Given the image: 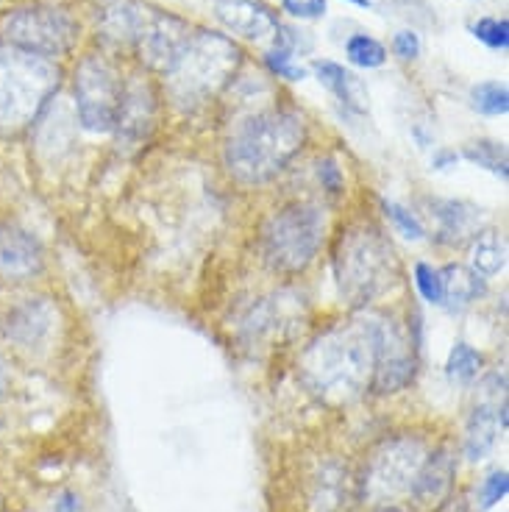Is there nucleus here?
I'll return each mask as SVG.
<instances>
[{
  "label": "nucleus",
  "instance_id": "nucleus-1",
  "mask_svg": "<svg viewBox=\"0 0 509 512\" xmlns=\"http://www.w3.org/2000/svg\"><path fill=\"white\" fill-rule=\"evenodd\" d=\"M373 376V340L365 318L337 323L318 334L301 357V379L323 401L348 404Z\"/></svg>",
  "mask_w": 509,
  "mask_h": 512
},
{
  "label": "nucleus",
  "instance_id": "nucleus-2",
  "mask_svg": "<svg viewBox=\"0 0 509 512\" xmlns=\"http://www.w3.org/2000/svg\"><path fill=\"white\" fill-rule=\"evenodd\" d=\"M304 142V117L290 109H270L234 126L223 159L240 184H268L293 162Z\"/></svg>",
  "mask_w": 509,
  "mask_h": 512
},
{
  "label": "nucleus",
  "instance_id": "nucleus-3",
  "mask_svg": "<svg viewBox=\"0 0 509 512\" xmlns=\"http://www.w3.org/2000/svg\"><path fill=\"white\" fill-rule=\"evenodd\" d=\"M331 265L337 290L345 304L354 309L368 307L370 301L382 298L398 282V256L393 243L370 220H357L340 231Z\"/></svg>",
  "mask_w": 509,
  "mask_h": 512
},
{
  "label": "nucleus",
  "instance_id": "nucleus-4",
  "mask_svg": "<svg viewBox=\"0 0 509 512\" xmlns=\"http://www.w3.org/2000/svg\"><path fill=\"white\" fill-rule=\"evenodd\" d=\"M240 62L242 51L226 34L217 31L190 34L176 62L170 64L167 73H162L167 98L181 112H195L209 101H215L229 87L231 78L237 76Z\"/></svg>",
  "mask_w": 509,
  "mask_h": 512
},
{
  "label": "nucleus",
  "instance_id": "nucleus-5",
  "mask_svg": "<svg viewBox=\"0 0 509 512\" xmlns=\"http://www.w3.org/2000/svg\"><path fill=\"white\" fill-rule=\"evenodd\" d=\"M59 81L56 62L0 42V134H20L34 126L59 95Z\"/></svg>",
  "mask_w": 509,
  "mask_h": 512
},
{
  "label": "nucleus",
  "instance_id": "nucleus-6",
  "mask_svg": "<svg viewBox=\"0 0 509 512\" xmlns=\"http://www.w3.org/2000/svg\"><path fill=\"white\" fill-rule=\"evenodd\" d=\"M81 26L73 14L53 3H23L0 14V42L45 59H62L76 48Z\"/></svg>",
  "mask_w": 509,
  "mask_h": 512
},
{
  "label": "nucleus",
  "instance_id": "nucleus-7",
  "mask_svg": "<svg viewBox=\"0 0 509 512\" xmlns=\"http://www.w3.org/2000/svg\"><path fill=\"white\" fill-rule=\"evenodd\" d=\"M326 215L312 204L279 209L262 229V254L276 273H301L323 245Z\"/></svg>",
  "mask_w": 509,
  "mask_h": 512
},
{
  "label": "nucleus",
  "instance_id": "nucleus-8",
  "mask_svg": "<svg viewBox=\"0 0 509 512\" xmlns=\"http://www.w3.org/2000/svg\"><path fill=\"white\" fill-rule=\"evenodd\" d=\"M426 443L420 437H390L370 451L359 479V499L376 507H390L412 493L418 471L426 460Z\"/></svg>",
  "mask_w": 509,
  "mask_h": 512
},
{
  "label": "nucleus",
  "instance_id": "nucleus-9",
  "mask_svg": "<svg viewBox=\"0 0 509 512\" xmlns=\"http://www.w3.org/2000/svg\"><path fill=\"white\" fill-rule=\"evenodd\" d=\"M120 95H123V78L106 56L90 53L76 64L73 101H76L78 123L87 131L92 134L115 131Z\"/></svg>",
  "mask_w": 509,
  "mask_h": 512
},
{
  "label": "nucleus",
  "instance_id": "nucleus-10",
  "mask_svg": "<svg viewBox=\"0 0 509 512\" xmlns=\"http://www.w3.org/2000/svg\"><path fill=\"white\" fill-rule=\"evenodd\" d=\"M373 340V376L376 393L390 396L404 390L418 371V340L390 315H368Z\"/></svg>",
  "mask_w": 509,
  "mask_h": 512
},
{
  "label": "nucleus",
  "instance_id": "nucleus-11",
  "mask_svg": "<svg viewBox=\"0 0 509 512\" xmlns=\"http://www.w3.org/2000/svg\"><path fill=\"white\" fill-rule=\"evenodd\" d=\"M190 34V23H184L181 17L151 9V17H148V23L142 28L134 48L140 51V59L145 67H151L156 73H167L170 64L176 62L181 48L187 45Z\"/></svg>",
  "mask_w": 509,
  "mask_h": 512
},
{
  "label": "nucleus",
  "instance_id": "nucleus-12",
  "mask_svg": "<svg viewBox=\"0 0 509 512\" xmlns=\"http://www.w3.org/2000/svg\"><path fill=\"white\" fill-rule=\"evenodd\" d=\"M45 270V248L31 231L12 220L0 223V279L23 284Z\"/></svg>",
  "mask_w": 509,
  "mask_h": 512
},
{
  "label": "nucleus",
  "instance_id": "nucleus-13",
  "mask_svg": "<svg viewBox=\"0 0 509 512\" xmlns=\"http://www.w3.org/2000/svg\"><path fill=\"white\" fill-rule=\"evenodd\" d=\"M56 307L48 298H26L3 318V337L20 351H39L56 332Z\"/></svg>",
  "mask_w": 509,
  "mask_h": 512
},
{
  "label": "nucleus",
  "instance_id": "nucleus-14",
  "mask_svg": "<svg viewBox=\"0 0 509 512\" xmlns=\"http://www.w3.org/2000/svg\"><path fill=\"white\" fill-rule=\"evenodd\" d=\"M153 123H156V95L151 84L145 78L131 76V81L123 84L115 131L120 134V140L142 142L153 131Z\"/></svg>",
  "mask_w": 509,
  "mask_h": 512
},
{
  "label": "nucleus",
  "instance_id": "nucleus-15",
  "mask_svg": "<svg viewBox=\"0 0 509 512\" xmlns=\"http://www.w3.org/2000/svg\"><path fill=\"white\" fill-rule=\"evenodd\" d=\"M473 407L468 426H465V457L471 462H479L490 457L496 448L498 429H507V396H487Z\"/></svg>",
  "mask_w": 509,
  "mask_h": 512
},
{
  "label": "nucleus",
  "instance_id": "nucleus-16",
  "mask_svg": "<svg viewBox=\"0 0 509 512\" xmlns=\"http://www.w3.org/2000/svg\"><path fill=\"white\" fill-rule=\"evenodd\" d=\"M304 298L298 293H276L270 298H262L242 323L245 334L251 340H265V337H281L295 326V320L301 318Z\"/></svg>",
  "mask_w": 509,
  "mask_h": 512
},
{
  "label": "nucleus",
  "instance_id": "nucleus-17",
  "mask_svg": "<svg viewBox=\"0 0 509 512\" xmlns=\"http://www.w3.org/2000/svg\"><path fill=\"white\" fill-rule=\"evenodd\" d=\"M148 17L151 6L137 0H106L98 9V34L112 48H131L137 45Z\"/></svg>",
  "mask_w": 509,
  "mask_h": 512
},
{
  "label": "nucleus",
  "instance_id": "nucleus-18",
  "mask_svg": "<svg viewBox=\"0 0 509 512\" xmlns=\"http://www.w3.org/2000/svg\"><path fill=\"white\" fill-rule=\"evenodd\" d=\"M217 20L229 28L231 34L251 39V42L276 39L281 28L279 17L259 0H220Z\"/></svg>",
  "mask_w": 509,
  "mask_h": 512
},
{
  "label": "nucleus",
  "instance_id": "nucleus-19",
  "mask_svg": "<svg viewBox=\"0 0 509 512\" xmlns=\"http://www.w3.org/2000/svg\"><path fill=\"white\" fill-rule=\"evenodd\" d=\"M454 476H457V462L451 457V451L448 448L429 451L409 496H415L420 504H434V501L446 499L448 490L454 485Z\"/></svg>",
  "mask_w": 509,
  "mask_h": 512
},
{
  "label": "nucleus",
  "instance_id": "nucleus-20",
  "mask_svg": "<svg viewBox=\"0 0 509 512\" xmlns=\"http://www.w3.org/2000/svg\"><path fill=\"white\" fill-rule=\"evenodd\" d=\"M315 76L320 78V84L343 103L348 112L354 115H365L368 112V90L365 84L359 81V76H354L351 70H345L343 64L329 62V59H318L312 64Z\"/></svg>",
  "mask_w": 509,
  "mask_h": 512
},
{
  "label": "nucleus",
  "instance_id": "nucleus-21",
  "mask_svg": "<svg viewBox=\"0 0 509 512\" xmlns=\"http://www.w3.org/2000/svg\"><path fill=\"white\" fill-rule=\"evenodd\" d=\"M432 209L437 226H440V243L457 245L479 231V220H482L479 206L468 204V201H434Z\"/></svg>",
  "mask_w": 509,
  "mask_h": 512
},
{
  "label": "nucleus",
  "instance_id": "nucleus-22",
  "mask_svg": "<svg viewBox=\"0 0 509 512\" xmlns=\"http://www.w3.org/2000/svg\"><path fill=\"white\" fill-rule=\"evenodd\" d=\"M440 282H443V304L448 309H465L484 295V279L473 268L465 265H446L440 268Z\"/></svg>",
  "mask_w": 509,
  "mask_h": 512
},
{
  "label": "nucleus",
  "instance_id": "nucleus-23",
  "mask_svg": "<svg viewBox=\"0 0 509 512\" xmlns=\"http://www.w3.org/2000/svg\"><path fill=\"white\" fill-rule=\"evenodd\" d=\"M312 504L318 512H343L348 504V471L337 462L323 465V471L315 476Z\"/></svg>",
  "mask_w": 509,
  "mask_h": 512
},
{
  "label": "nucleus",
  "instance_id": "nucleus-24",
  "mask_svg": "<svg viewBox=\"0 0 509 512\" xmlns=\"http://www.w3.org/2000/svg\"><path fill=\"white\" fill-rule=\"evenodd\" d=\"M471 268L479 276H496L507 268V240L498 231H476L473 234Z\"/></svg>",
  "mask_w": 509,
  "mask_h": 512
},
{
  "label": "nucleus",
  "instance_id": "nucleus-25",
  "mask_svg": "<svg viewBox=\"0 0 509 512\" xmlns=\"http://www.w3.org/2000/svg\"><path fill=\"white\" fill-rule=\"evenodd\" d=\"M265 64L273 76L290 78V81H304L306 70L295 64V37L290 28H279V34L273 39V48L265 53Z\"/></svg>",
  "mask_w": 509,
  "mask_h": 512
},
{
  "label": "nucleus",
  "instance_id": "nucleus-26",
  "mask_svg": "<svg viewBox=\"0 0 509 512\" xmlns=\"http://www.w3.org/2000/svg\"><path fill=\"white\" fill-rule=\"evenodd\" d=\"M462 156L473 162V165L479 167H487L490 173H496L501 179H507L509 176V162H507V148H504V142H490V140H479V142H471Z\"/></svg>",
  "mask_w": 509,
  "mask_h": 512
},
{
  "label": "nucleus",
  "instance_id": "nucleus-27",
  "mask_svg": "<svg viewBox=\"0 0 509 512\" xmlns=\"http://www.w3.org/2000/svg\"><path fill=\"white\" fill-rule=\"evenodd\" d=\"M479 371H482V354L476 348L468 346V343H457L451 348L446 362V373L451 382L468 384L479 376Z\"/></svg>",
  "mask_w": 509,
  "mask_h": 512
},
{
  "label": "nucleus",
  "instance_id": "nucleus-28",
  "mask_svg": "<svg viewBox=\"0 0 509 512\" xmlns=\"http://www.w3.org/2000/svg\"><path fill=\"white\" fill-rule=\"evenodd\" d=\"M345 56L348 62L373 70V67H382L387 62V48H384L379 39L368 37V34H354V37L345 42Z\"/></svg>",
  "mask_w": 509,
  "mask_h": 512
},
{
  "label": "nucleus",
  "instance_id": "nucleus-29",
  "mask_svg": "<svg viewBox=\"0 0 509 512\" xmlns=\"http://www.w3.org/2000/svg\"><path fill=\"white\" fill-rule=\"evenodd\" d=\"M471 103L479 115H507L509 92L501 81H482L471 90Z\"/></svg>",
  "mask_w": 509,
  "mask_h": 512
},
{
  "label": "nucleus",
  "instance_id": "nucleus-30",
  "mask_svg": "<svg viewBox=\"0 0 509 512\" xmlns=\"http://www.w3.org/2000/svg\"><path fill=\"white\" fill-rule=\"evenodd\" d=\"M473 37L484 42L487 48H493V51H507L509 45V20L507 17H482V20H476L471 26Z\"/></svg>",
  "mask_w": 509,
  "mask_h": 512
},
{
  "label": "nucleus",
  "instance_id": "nucleus-31",
  "mask_svg": "<svg viewBox=\"0 0 509 512\" xmlns=\"http://www.w3.org/2000/svg\"><path fill=\"white\" fill-rule=\"evenodd\" d=\"M382 209L387 218L393 220L395 229L401 231L407 240H423L426 237V229H423V223H420L412 212H409L407 206L393 204V201H382Z\"/></svg>",
  "mask_w": 509,
  "mask_h": 512
},
{
  "label": "nucleus",
  "instance_id": "nucleus-32",
  "mask_svg": "<svg viewBox=\"0 0 509 512\" xmlns=\"http://www.w3.org/2000/svg\"><path fill=\"white\" fill-rule=\"evenodd\" d=\"M415 287L429 304H443V282H440V268H432L426 262L415 265Z\"/></svg>",
  "mask_w": 509,
  "mask_h": 512
},
{
  "label": "nucleus",
  "instance_id": "nucleus-33",
  "mask_svg": "<svg viewBox=\"0 0 509 512\" xmlns=\"http://www.w3.org/2000/svg\"><path fill=\"white\" fill-rule=\"evenodd\" d=\"M509 490V476L507 471H493V474L487 476L479 487V510H490V507H496L498 501L507 496Z\"/></svg>",
  "mask_w": 509,
  "mask_h": 512
},
{
  "label": "nucleus",
  "instance_id": "nucleus-34",
  "mask_svg": "<svg viewBox=\"0 0 509 512\" xmlns=\"http://www.w3.org/2000/svg\"><path fill=\"white\" fill-rule=\"evenodd\" d=\"M281 9L298 20H318L326 14V0H281Z\"/></svg>",
  "mask_w": 509,
  "mask_h": 512
},
{
  "label": "nucleus",
  "instance_id": "nucleus-35",
  "mask_svg": "<svg viewBox=\"0 0 509 512\" xmlns=\"http://www.w3.org/2000/svg\"><path fill=\"white\" fill-rule=\"evenodd\" d=\"M393 51L398 59H404V62H412V59H418L420 56V39L415 31H398L393 37Z\"/></svg>",
  "mask_w": 509,
  "mask_h": 512
},
{
  "label": "nucleus",
  "instance_id": "nucleus-36",
  "mask_svg": "<svg viewBox=\"0 0 509 512\" xmlns=\"http://www.w3.org/2000/svg\"><path fill=\"white\" fill-rule=\"evenodd\" d=\"M318 170H320V181H323V187H326V190L334 192V195L343 190V173H340V167L334 165L331 159L320 162Z\"/></svg>",
  "mask_w": 509,
  "mask_h": 512
},
{
  "label": "nucleus",
  "instance_id": "nucleus-37",
  "mask_svg": "<svg viewBox=\"0 0 509 512\" xmlns=\"http://www.w3.org/2000/svg\"><path fill=\"white\" fill-rule=\"evenodd\" d=\"M53 512H84V507H81V499H78L76 493H62L59 499H56V507H53Z\"/></svg>",
  "mask_w": 509,
  "mask_h": 512
},
{
  "label": "nucleus",
  "instance_id": "nucleus-38",
  "mask_svg": "<svg viewBox=\"0 0 509 512\" xmlns=\"http://www.w3.org/2000/svg\"><path fill=\"white\" fill-rule=\"evenodd\" d=\"M12 393V368H9V359L0 354V401Z\"/></svg>",
  "mask_w": 509,
  "mask_h": 512
},
{
  "label": "nucleus",
  "instance_id": "nucleus-39",
  "mask_svg": "<svg viewBox=\"0 0 509 512\" xmlns=\"http://www.w3.org/2000/svg\"><path fill=\"white\" fill-rule=\"evenodd\" d=\"M457 159L459 156L454 154V151H437L432 159V167L434 170H448V167H454L457 165Z\"/></svg>",
  "mask_w": 509,
  "mask_h": 512
},
{
  "label": "nucleus",
  "instance_id": "nucleus-40",
  "mask_svg": "<svg viewBox=\"0 0 509 512\" xmlns=\"http://www.w3.org/2000/svg\"><path fill=\"white\" fill-rule=\"evenodd\" d=\"M348 3H357V6H370V0H348Z\"/></svg>",
  "mask_w": 509,
  "mask_h": 512
},
{
  "label": "nucleus",
  "instance_id": "nucleus-41",
  "mask_svg": "<svg viewBox=\"0 0 509 512\" xmlns=\"http://www.w3.org/2000/svg\"><path fill=\"white\" fill-rule=\"evenodd\" d=\"M382 512H404V510H395V507H384Z\"/></svg>",
  "mask_w": 509,
  "mask_h": 512
}]
</instances>
